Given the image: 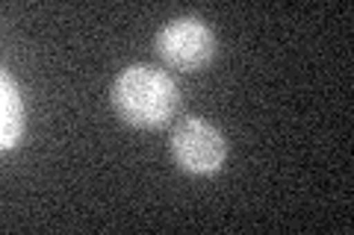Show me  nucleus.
<instances>
[{"label":"nucleus","mask_w":354,"mask_h":235,"mask_svg":"<svg viewBox=\"0 0 354 235\" xmlns=\"http://www.w3.org/2000/svg\"><path fill=\"white\" fill-rule=\"evenodd\" d=\"M171 159L192 176H213L227 162V139L207 118L186 115L174 124L169 139Z\"/></svg>","instance_id":"obj_2"},{"label":"nucleus","mask_w":354,"mask_h":235,"mask_svg":"<svg viewBox=\"0 0 354 235\" xmlns=\"http://www.w3.org/2000/svg\"><path fill=\"white\" fill-rule=\"evenodd\" d=\"M160 59L177 71H201L213 62L216 56V36L207 27V21L195 18V15H180L171 18L160 27L157 39H153Z\"/></svg>","instance_id":"obj_3"},{"label":"nucleus","mask_w":354,"mask_h":235,"mask_svg":"<svg viewBox=\"0 0 354 235\" xmlns=\"http://www.w3.org/2000/svg\"><path fill=\"white\" fill-rule=\"evenodd\" d=\"M24 136V103L12 74H0V147L12 150Z\"/></svg>","instance_id":"obj_4"},{"label":"nucleus","mask_w":354,"mask_h":235,"mask_svg":"<svg viewBox=\"0 0 354 235\" xmlns=\"http://www.w3.org/2000/svg\"><path fill=\"white\" fill-rule=\"evenodd\" d=\"M109 103L124 124L136 130H160L177 115L180 88L153 65H130L109 85Z\"/></svg>","instance_id":"obj_1"}]
</instances>
